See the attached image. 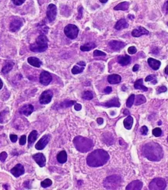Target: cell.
<instances>
[{
  "mask_svg": "<svg viewBox=\"0 0 168 190\" xmlns=\"http://www.w3.org/2000/svg\"><path fill=\"white\" fill-rule=\"evenodd\" d=\"M27 62H28V63L30 64V65L33 66L34 67H37V68H39L41 66V64H42L41 61L36 57L28 58V59H27Z\"/></svg>",
  "mask_w": 168,
  "mask_h": 190,
  "instance_id": "cell-25",
  "label": "cell"
},
{
  "mask_svg": "<svg viewBox=\"0 0 168 190\" xmlns=\"http://www.w3.org/2000/svg\"><path fill=\"white\" fill-rule=\"evenodd\" d=\"M145 81L146 82H149V81H153V84H157V77H156V75L153 74V75H149V76H146V79H145Z\"/></svg>",
  "mask_w": 168,
  "mask_h": 190,
  "instance_id": "cell-38",
  "label": "cell"
},
{
  "mask_svg": "<svg viewBox=\"0 0 168 190\" xmlns=\"http://www.w3.org/2000/svg\"><path fill=\"white\" fill-rule=\"evenodd\" d=\"M73 143H74V146L76 150L82 153L88 152L94 147V142H93L92 139L82 137V136L75 137L73 139Z\"/></svg>",
  "mask_w": 168,
  "mask_h": 190,
  "instance_id": "cell-3",
  "label": "cell"
},
{
  "mask_svg": "<svg viewBox=\"0 0 168 190\" xmlns=\"http://www.w3.org/2000/svg\"><path fill=\"white\" fill-rule=\"evenodd\" d=\"M48 40L45 34H41L38 37L36 42L30 45V51L33 52H43L48 48Z\"/></svg>",
  "mask_w": 168,
  "mask_h": 190,
  "instance_id": "cell-4",
  "label": "cell"
},
{
  "mask_svg": "<svg viewBox=\"0 0 168 190\" xmlns=\"http://www.w3.org/2000/svg\"><path fill=\"white\" fill-rule=\"evenodd\" d=\"M57 161L61 164H64L67 161V153L65 151H62L57 155Z\"/></svg>",
  "mask_w": 168,
  "mask_h": 190,
  "instance_id": "cell-28",
  "label": "cell"
},
{
  "mask_svg": "<svg viewBox=\"0 0 168 190\" xmlns=\"http://www.w3.org/2000/svg\"><path fill=\"white\" fill-rule=\"evenodd\" d=\"M10 172L12 173V174H13V176L15 177H20V175L24 174V168L21 164H18L13 168H12Z\"/></svg>",
  "mask_w": 168,
  "mask_h": 190,
  "instance_id": "cell-15",
  "label": "cell"
},
{
  "mask_svg": "<svg viewBox=\"0 0 168 190\" xmlns=\"http://www.w3.org/2000/svg\"><path fill=\"white\" fill-rule=\"evenodd\" d=\"M74 108L76 111H80L81 108H82V105H79V104H76L74 106Z\"/></svg>",
  "mask_w": 168,
  "mask_h": 190,
  "instance_id": "cell-49",
  "label": "cell"
},
{
  "mask_svg": "<svg viewBox=\"0 0 168 190\" xmlns=\"http://www.w3.org/2000/svg\"><path fill=\"white\" fill-rule=\"evenodd\" d=\"M85 66H86V63L84 62H78L77 65L74 66L73 68L72 69V73H73V74H78V73H82L84 70Z\"/></svg>",
  "mask_w": 168,
  "mask_h": 190,
  "instance_id": "cell-19",
  "label": "cell"
},
{
  "mask_svg": "<svg viewBox=\"0 0 168 190\" xmlns=\"http://www.w3.org/2000/svg\"><path fill=\"white\" fill-rule=\"evenodd\" d=\"M153 136H156V137H159V136H160L162 135L161 129L160 128L154 129L153 130Z\"/></svg>",
  "mask_w": 168,
  "mask_h": 190,
  "instance_id": "cell-39",
  "label": "cell"
},
{
  "mask_svg": "<svg viewBox=\"0 0 168 190\" xmlns=\"http://www.w3.org/2000/svg\"><path fill=\"white\" fill-rule=\"evenodd\" d=\"M142 153L145 157L151 161H160L163 157V151L160 144L154 142H147L142 149Z\"/></svg>",
  "mask_w": 168,
  "mask_h": 190,
  "instance_id": "cell-1",
  "label": "cell"
},
{
  "mask_svg": "<svg viewBox=\"0 0 168 190\" xmlns=\"http://www.w3.org/2000/svg\"><path fill=\"white\" fill-rule=\"evenodd\" d=\"M166 87H164V86L159 87L158 90H157L158 93H163V92H166Z\"/></svg>",
  "mask_w": 168,
  "mask_h": 190,
  "instance_id": "cell-47",
  "label": "cell"
},
{
  "mask_svg": "<svg viewBox=\"0 0 168 190\" xmlns=\"http://www.w3.org/2000/svg\"><path fill=\"white\" fill-rule=\"evenodd\" d=\"M133 124V118L132 116H128L126 119L124 120V125L127 129H131Z\"/></svg>",
  "mask_w": 168,
  "mask_h": 190,
  "instance_id": "cell-31",
  "label": "cell"
},
{
  "mask_svg": "<svg viewBox=\"0 0 168 190\" xmlns=\"http://www.w3.org/2000/svg\"><path fill=\"white\" fill-rule=\"evenodd\" d=\"M117 62L122 66H127L130 63L131 57L125 55V56H121L117 58Z\"/></svg>",
  "mask_w": 168,
  "mask_h": 190,
  "instance_id": "cell-22",
  "label": "cell"
},
{
  "mask_svg": "<svg viewBox=\"0 0 168 190\" xmlns=\"http://www.w3.org/2000/svg\"><path fill=\"white\" fill-rule=\"evenodd\" d=\"M81 11H82V7H79V16H78V20H79V18H81V16H82V12H81Z\"/></svg>",
  "mask_w": 168,
  "mask_h": 190,
  "instance_id": "cell-53",
  "label": "cell"
},
{
  "mask_svg": "<svg viewBox=\"0 0 168 190\" xmlns=\"http://www.w3.org/2000/svg\"><path fill=\"white\" fill-rule=\"evenodd\" d=\"M121 80H122V77L117 74H111L108 76V81L111 84H119Z\"/></svg>",
  "mask_w": 168,
  "mask_h": 190,
  "instance_id": "cell-21",
  "label": "cell"
},
{
  "mask_svg": "<svg viewBox=\"0 0 168 190\" xmlns=\"http://www.w3.org/2000/svg\"><path fill=\"white\" fill-rule=\"evenodd\" d=\"M13 66H14V62H12V61H7L5 65H4V66L2 67V73H3V74H7L9 72L11 71V70L13 68Z\"/></svg>",
  "mask_w": 168,
  "mask_h": 190,
  "instance_id": "cell-26",
  "label": "cell"
},
{
  "mask_svg": "<svg viewBox=\"0 0 168 190\" xmlns=\"http://www.w3.org/2000/svg\"><path fill=\"white\" fill-rule=\"evenodd\" d=\"M129 17L131 18V20H132V19H133L134 16H131V15H129Z\"/></svg>",
  "mask_w": 168,
  "mask_h": 190,
  "instance_id": "cell-58",
  "label": "cell"
},
{
  "mask_svg": "<svg viewBox=\"0 0 168 190\" xmlns=\"http://www.w3.org/2000/svg\"><path fill=\"white\" fill-rule=\"evenodd\" d=\"M165 73H166V75H168V65H167V66L166 67V69H165Z\"/></svg>",
  "mask_w": 168,
  "mask_h": 190,
  "instance_id": "cell-56",
  "label": "cell"
},
{
  "mask_svg": "<svg viewBox=\"0 0 168 190\" xmlns=\"http://www.w3.org/2000/svg\"><path fill=\"white\" fill-rule=\"evenodd\" d=\"M128 27H129V24L126 22V20H125V19H121L116 23L115 26H114V28H115L116 30H122V29L127 28Z\"/></svg>",
  "mask_w": 168,
  "mask_h": 190,
  "instance_id": "cell-23",
  "label": "cell"
},
{
  "mask_svg": "<svg viewBox=\"0 0 168 190\" xmlns=\"http://www.w3.org/2000/svg\"><path fill=\"white\" fill-rule=\"evenodd\" d=\"M166 183L165 180L161 178H157L151 181L149 183V188L151 190H163L166 188Z\"/></svg>",
  "mask_w": 168,
  "mask_h": 190,
  "instance_id": "cell-6",
  "label": "cell"
},
{
  "mask_svg": "<svg viewBox=\"0 0 168 190\" xmlns=\"http://www.w3.org/2000/svg\"><path fill=\"white\" fill-rule=\"evenodd\" d=\"M26 141H27V137H26L25 135H24V136H22L20 137V145H24L26 143Z\"/></svg>",
  "mask_w": 168,
  "mask_h": 190,
  "instance_id": "cell-44",
  "label": "cell"
},
{
  "mask_svg": "<svg viewBox=\"0 0 168 190\" xmlns=\"http://www.w3.org/2000/svg\"><path fill=\"white\" fill-rule=\"evenodd\" d=\"M2 87H3V83H2V81L0 79V90L2 88Z\"/></svg>",
  "mask_w": 168,
  "mask_h": 190,
  "instance_id": "cell-55",
  "label": "cell"
},
{
  "mask_svg": "<svg viewBox=\"0 0 168 190\" xmlns=\"http://www.w3.org/2000/svg\"><path fill=\"white\" fill-rule=\"evenodd\" d=\"M111 91H112V88H111V87H107L104 90V92L105 93H110Z\"/></svg>",
  "mask_w": 168,
  "mask_h": 190,
  "instance_id": "cell-48",
  "label": "cell"
},
{
  "mask_svg": "<svg viewBox=\"0 0 168 190\" xmlns=\"http://www.w3.org/2000/svg\"><path fill=\"white\" fill-rule=\"evenodd\" d=\"M10 140H11L13 142H16V141H17L18 137H17V136H16V135L11 134L10 136Z\"/></svg>",
  "mask_w": 168,
  "mask_h": 190,
  "instance_id": "cell-46",
  "label": "cell"
},
{
  "mask_svg": "<svg viewBox=\"0 0 168 190\" xmlns=\"http://www.w3.org/2000/svg\"><path fill=\"white\" fill-rule=\"evenodd\" d=\"M124 114H125V115H129V111H128L127 109H125V110H124Z\"/></svg>",
  "mask_w": 168,
  "mask_h": 190,
  "instance_id": "cell-54",
  "label": "cell"
},
{
  "mask_svg": "<svg viewBox=\"0 0 168 190\" xmlns=\"http://www.w3.org/2000/svg\"><path fill=\"white\" fill-rule=\"evenodd\" d=\"M7 158V154L6 152H2L0 154V161L2 162H4L6 161V159Z\"/></svg>",
  "mask_w": 168,
  "mask_h": 190,
  "instance_id": "cell-42",
  "label": "cell"
},
{
  "mask_svg": "<svg viewBox=\"0 0 168 190\" xmlns=\"http://www.w3.org/2000/svg\"><path fill=\"white\" fill-rule=\"evenodd\" d=\"M51 80H52V77H51V75L48 72L43 71L40 75V82L43 85H48Z\"/></svg>",
  "mask_w": 168,
  "mask_h": 190,
  "instance_id": "cell-11",
  "label": "cell"
},
{
  "mask_svg": "<svg viewBox=\"0 0 168 190\" xmlns=\"http://www.w3.org/2000/svg\"><path fill=\"white\" fill-rule=\"evenodd\" d=\"M24 24V21H23L22 19L20 18H16V19H13V20L11 21L10 23V29L11 31L15 32L16 30H20L21 27Z\"/></svg>",
  "mask_w": 168,
  "mask_h": 190,
  "instance_id": "cell-12",
  "label": "cell"
},
{
  "mask_svg": "<svg viewBox=\"0 0 168 190\" xmlns=\"http://www.w3.org/2000/svg\"><path fill=\"white\" fill-rule=\"evenodd\" d=\"M74 104H76V102H75V101L65 100V102H63L62 104H61V106L63 107V108H68V107H70L72 106V105H73Z\"/></svg>",
  "mask_w": 168,
  "mask_h": 190,
  "instance_id": "cell-36",
  "label": "cell"
},
{
  "mask_svg": "<svg viewBox=\"0 0 168 190\" xmlns=\"http://www.w3.org/2000/svg\"><path fill=\"white\" fill-rule=\"evenodd\" d=\"M49 140H50L49 135H45V136H44L43 137L41 138L40 140L37 142L35 147H36V149L38 150V151H41V150H43L44 148L47 146V144L48 143Z\"/></svg>",
  "mask_w": 168,
  "mask_h": 190,
  "instance_id": "cell-10",
  "label": "cell"
},
{
  "mask_svg": "<svg viewBox=\"0 0 168 190\" xmlns=\"http://www.w3.org/2000/svg\"><path fill=\"white\" fill-rule=\"evenodd\" d=\"M100 2H102V3H105V2H108V0H100Z\"/></svg>",
  "mask_w": 168,
  "mask_h": 190,
  "instance_id": "cell-57",
  "label": "cell"
},
{
  "mask_svg": "<svg viewBox=\"0 0 168 190\" xmlns=\"http://www.w3.org/2000/svg\"><path fill=\"white\" fill-rule=\"evenodd\" d=\"M97 123L99 124V125H102V124H103V122H104V119H102V118H98V119H97Z\"/></svg>",
  "mask_w": 168,
  "mask_h": 190,
  "instance_id": "cell-51",
  "label": "cell"
},
{
  "mask_svg": "<svg viewBox=\"0 0 168 190\" xmlns=\"http://www.w3.org/2000/svg\"><path fill=\"white\" fill-rule=\"evenodd\" d=\"M64 33L67 38L70 39H76L79 34V28L74 24H68L64 28Z\"/></svg>",
  "mask_w": 168,
  "mask_h": 190,
  "instance_id": "cell-7",
  "label": "cell"
},
{
  "mask_svg": "<svg viewBox=\"0 0 168 190\" xmlns=\"http://www.w3.org/2000/svg\"><path fill=\"white\" fill-rule=\"evenodd\" d=\"M139 69V66L138 64H135L133 66V68H132V70H133V72H136L138 71Z\"/></svg>",
  "mask_w": 168,
  "mask_h": 190,
  "instance_id": "cell-50",
  "label": "cell"
},
{
  "mask_svg": "<svg viewBox=\"0 0 168 190\" xmlns=\"http://www.w3.org/2000/svg\"><path fill=\"white\" fill-rule=\"evenodd\" d=\"M125 44H126L122 42V41H115V40H114V41H110L108 45H109V47L111 48V49L114 50V51H119V50H121L122 48H123L125 47Z\"/></svg>",
  "mask_w": 168,
  "mask_h": 190,
  "instance_id": "cell-14",
  "label": "cell"
},
{
  "mask_svg": "<svg viewBox=\"0 0 168 190\" xmlns=\"http://www.w3.org/2000/svg\"><path fill=\"white\" fill-rule=\"evenodd\" d=\"M163 9H164L165 11H166V13H168V1H166V2H165L164 7H163Z\"/></svg>",
  "mask_w": 168,
  "mask_h": 190,
  "instance_id": "cell-52",
  "label": "cell"
},
{
  "mask_svg": "<svg viewBox=\"0 0 168 190\" xmlns=\"http://www.w3.org/2000/svg\"><path fill=\"white\" fill-rule=\"evenodd\" d=\"M140 133H141L142 135H146L148 133V128L146 126V125H144V126L142 127L141 129H140Z\"/></svg>",
  "mask_w": 168,
  "mask_h": 190,
  "instance_id": "cell-43",
  "label": "cell"
},
{
  "mask_svg": "<svg viewBox=\"0 0 168 190\" xmlns=\"http://www.w3.org/2000/svg\"><path fill=\"white\" fill-rule=\"evenodd\" d=\"M167 142H168V137H167Z\"/></svg>",
  "mask_w": 168,
  "mask_h": 190,
  "instance_id": "cell-60",
  "label": "cell"
},
{
  "mask_svg": "<svg viewBox=\"0 0 168 190\" xmlns=\"http://www.w3.org/2000/svg\"><path fill=\"white\" fill-rule=\"evenodd\" d=\"M57 15V7L54 4H50L47 9V18L49 22H52L55 20Z\"/></svg>",
  "mask_w": 168,
  "mask_h": 190,
  "instance_id": "cell-9",
  "label": "cell"
},
{
  "mask_svg": "<svg viewBox=\"0 0 168 190\" xmlns=\"http://www.w3.org/2000/svg\"><path fill=\"white\" fill-rule=\"evenodd\" d=\"M12 1L16 6H21L25 2V0H12Z\"/></svg>",
  "mask_w": 168,
  "mask_h": 190,
  "instance_id": "cell-45",
  "label": "cell"
},
{
  "mask_svg": "<svg viewBox=\"0 0 168 190\" xmlns=\"http://www.w3.org/2000/svg\"><path fill=\"white\" fill-rule=\"evenodd\" d=\"M103 105L105 107H108V108H111V107H117L118 108V107H120V102H119L118 99L117 97H114V98L105 102Z\"/></svg>",
  "mask_w": 168,
  "mask_h": 190,
  "instance_id": "cell-24",
  "label": "cell"
},
{
  "mask_svg": "<svg viewBox=\"0 0 168 190\" xmlns=\"http://www.w3.org/2000/svg\"><path fill=\"white\" fill-rule=\"evenodd\" d=\"M129 7V2H123L119 3L114 8V10H127Z\"/></svg>",
  "mask_w": 168,
  "mask_h": 190,
  "instance_id": "cell-32",
  "label": "cell"
},
{
  "mask_svg": "<svg viewBox=\"0 0 168 190\" xmlns=\"http://www.w3.org/2000/svg\"><path fill=\"white\" fill-rule=\"evenodd\" d=\"M106 56V53L104 52L100 51V50H95L94 52V57H98V56Z\"/></svg>",
  "mask_w": 168,
  "mask_h": 190,
  "instance_id": "cell-40",
  "label": "cell"
},
{
  "mask_svg": "<svg viewBox=\"0 0 168 190\" xmlns=\"http://www.w3.org/2000/svg\"><path fill=\"white\" fill-rule=\"evenodd\" d=\"M33 159L36 161V163L38 164L41 168L45 166V164H46V158H45V157L44 156L43 154L38 153V154H33Z\"/></svg>",
  "mask_w": 168,
  "mask_h": 190,
  "instance_id": "cell-13",
  "label": "cell"
},
{
  "mask_svg": "<svg viewBox=\"0 0 168 190\" xmlns=\"http://www.w3.org/2000/svg\"><path fill=\"white\" fill-rule=\"evenodd\" d=\"M149 32L146 29H145L144 27H139L136 29H134L132 31V35L135 38H139V37L143 36V35L149 34Z\"/></svg>",
  "mask_w": 168,
  "mask_h": 190,
  "instance_id": "cell-17",
  "label": "cell"
},
{
  "mask_svg": "<svg viewBox=\"0 0 168 190\" xmlns=\"http://www.w3.org/2000/svg\"><path fill=\"white\" fill-rule=\"evenodd\" d=\"M135 105L138 106V105H142V104L146 103V97L143 96V95L139 94V95H137L136 97H135Z\"/></svg>",
  "mask_w": 168,
  "mask_h": 190,
  "instance_id": "cell-33",
  "label": "cell"
},
{
  "mask_svg": "<svg viewBox=\"0 0 168 190\" xmlns=\"http://www.w3.org/2000/svg\"><path fill=\"white\" fill-rule=\"evenodd\" d=\"M53 97V93L51 90H47L44 91L40 96L39 102L41 105H47V104L50 103L51 101V98Z\"/></svg>",
  "mask_w": 168,
  "mask_h": 190,
  "instance_id": "cell-8",
  "label": "cell"
},
{
  "mask_svg": "<svg viewBox=\"0 0 168 190\" xmlns=\"http://www.w3.org/2000/svg\"><path fill=\"white\" fill-rule=\"evenodd\" d=\"M122 179L118 175H111L107 178L104 182V185L108 189H117L120 187Z\"/></svg>",
  "mask_w": 168,
  "mask_h": 190,
  "instance_id": "cell-5",
  "label": "cell"
},
{
  "mask_svg": "<svg viewBox=\"0 0 168 190\" xmlns=\"http://www.w3.org/2000/svg\"><path fill=\"white\" fill-rule=\"evenodd\" d=\"M143 79H137V80L135 81V84H134V87H135V89H138V90H143V91H147L148 88L146 87H145V86H143Z\"/></svg>",
  "mask_w": 168,
  "mask_h": 190,
  "instance_id": "cell-30",
  "label": "cell"
},
{
  "mask_svg": "<svg viewBox=\"0 0 168 190\" xmlns=\"http://www.w3.org/2000/svg\"><path fill=\"white\" fill-rule=\"evenodd\" d=\"M128 52H129V53L130 55L135 54V53H136V52H137L136 48L134 47V46H132V47H129V49H128Z\"/></svg>",
  "mask_w": 168,
  "mask_h": 190,
  "instance_id": "cell-41",
  "label": "cell"
},
{
  "mask_svg": "<svg viewBox=\"0 0 168 190\" xmlns=\"http://www.w3.org/2000/svg\"><path fill=\"white\" fill-rule=\"evenodd\" d=\"M143 183L139 180H135L130 182L126 187L127 190H139L143 188Z\"/></svg>",
  "mask_w": 168,
  "mask_h": 190,
  "instance_id": "cell-16",
  "label": "cell"
},
{
  "mask_svg": "<svg viewBox=\"0 0 168 190\" xmlns=\"http://www.w3.org/2000/svg\"><path fill=\"white\" fill-rule=\"evenodd\" d=\"M33 111V106L32 105H26L20 109V114L29 116Z\"/></svg>",
  "mask_w": 168,
  "mask_h": 190,
  "instance_id": "cell-18",
  "label": "cell"
},
{
  "mask_svg": "<svg viewBox=\"0 0 168 190\" xmlns=\"http://www.w3.org/2000/svg\"><path fill=\"white\" fill-rule=\"evenodd\" d=\"M123 87V88H122V90H126V88H125V86H123V87Z\"/></svg>",
  "mask_w": 168,
  "mask_h": 190,
  "instance_id": "cell-59",
  "label": "cell"
},
{
  "mask_svg": "<svg viewBox=\"0 0 168 190\" xmlns=\"http://www.w3.org/2000/svg\"><path fill=\"white\" fill-rule=\"evenodd\" d=\"M37 138H38V132H37L36 130H33V131L30 133V135H29V137H28V142H29L28 147H29L33 145V142L36 141Z\"/></svg>",
  "mask_w": 168,
  "mask_h": 190,
  "instance_id": "cell-27",
  "label": "cell"
},
{
  "mask_svg": "<svg viewBox=\"0 0 168 190\" xmlns=\"http://www.w3.org/2000/svg\"><path fill=\"white\" fill-rule=\"evenodd\" d=\"M51 184H52V182H51V179H45V180L42 181L41 183V186L43 187V188H48V187L51 186Z\"/></svg>",
  "mask_w": 168,
  "mask_h": 190,
  "instance_id": "cell-37",
  "label": "cell"
},
{
  "mask_svg": "<svg viewBox=\"0 0 168 190\" xmlns=\"http://www.w3.org/2000/svg\"><path fill=\"white\" fill-rule=\"evenodd\" d=\"M135 96L134 94H132L129 96V97L127 100V102H126V106H127L128 108H131V107L133 105L134 102H135Z\"/></svg>",
  "mask_w": 168,
  "mask_h": 190,
  "instance_id": "cell-35",
  "label": "cell"
},
{
  "mask_svg": "<svg viewBox=\"0 0 168 190\" xmlns=\"http://www.w3.org/2000/svg\"><path fill=\"white\" fill-rule=\"evenodd\" d=\"M82 98L84 99V100H91V99L94 97V94H93V93L91 91H85L83 93H82Z\"/></svg>",
  "mask_w": 168,
  "mask_h": 190,
  "instance_id": "cell-34",
  "label": "cell"
},
{
  "mask_svg": "<svg viewBox=\"0 0 168 190\" xmlns=\"http://www.w3.org/2000/svg\"><path fill=\"white\" fill-rule=\"evenodd\" d=\"M96 48L95 43L89 42L81 46L80 50L82 52H89L91 51V50H92L93 48Z\"/></svg>",
  "mask_w": 168,
  "mask_h": 190,
  "instance_id": "cell-29",
  "label": "cell"
},
{
  "mask_svg": "<svg viewBox=\"0 0 168 190\" xmlns=\"http://www.w3.org/2000/svg\"><path fill=\"white\" fill-rule=\"evenodd\" d=\"M110 156L104 150H96L87 156L86 163L90 167L97 168L104 165L109 161Z\"/></svg>",
  "mask_w": 168,
  "mask_h": 190,
  "instance_id": "cell-2",
  "label": "cell"
},
{
  "mask_svg": "<svg viewBox=\"0 0 168 190\" xmlns=\"http://www.w3.org/2000/svg\"><path fill=\"white\" fill-rule=\"evenodd\" d=\"M148 64L150 66V68H152L153 70H159V68L160 67L161 65V62L159 60H157L155 59H153V58H149L148 59Z\"/></svg>",
  "mask_w": 168,
  "mask_h": 190,
  "instance_id": "cell-20",
  "label": "cell"
}]
</instances>
